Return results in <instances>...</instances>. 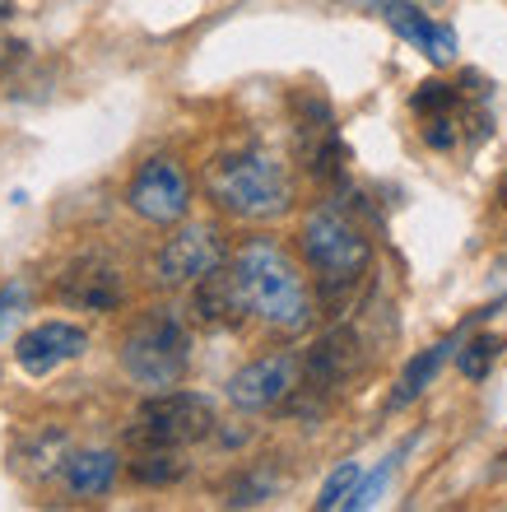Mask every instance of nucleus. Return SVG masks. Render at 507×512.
<instances>
[{
  "label": "nucleus",
  "mask_w": 507,
  "mask_h": 512,
  "mask_svg": "<svg viewBox=\"0 0 507 512\" xmlns=\"http://www.w3.org/2000/svg\"><path fill=\"white\" fill-rule=\"evenodd\" d=\"M233 270H238L247 308L261 322L280 326V331H303L312 322V294H307L294 256L284 252V247H275L270 238H252V243L233 256Z\"/></svg>",
  "instance_id": "obj_1"
},
{
  "label": "nucleus",
  "mask_w": 507,
  "mask_h": 512,
  "mask_svg": "<svg viewBox=\"0 0 507 512\" xmlns=\"http://www.w3.org/2000/svg\"><path fill=\"white\" fill-rule=\"evenodd\" d=\"M205 191H210V201L219 210L238 219H256V224L261 219H280L294 205L289 168L266 149H238V154L214 159L210 173H205Z\"/></svg>",
  "instance_id": "obj_2"
},
{
  "label": "nucleus",
  "mask_w": 507,
  "mask_h": 512,
  "mask_svg": "<svg viewBox=\"0 0 507 512\" xmlns=\"http://www.w3.org/2000/svg\"><path fill=\"white\" fill-rule=\"evenodd\" d=\"M121 368L135 387L154 391H173L182 387L191 368V331L173 308H154L126 331L121 340Z\"/></svg>",
  "instance_id": "obj_3"
},
{
  "label": "nucleus",
  "mask_w": 507,
  "mask_h": 512,
  "mask_svg": "<svg viewBox=\"0 0 507 512\" xmlns=\"http://www.w3.org/2000/svg\"><path fill=\"white\" fill-rule=\"evenodd\" d=\"M303 261L317 270L326 298L345 294L349 284L363 280V270L373 261V243L363 238V229L349 215H340L335 205H321L303 219Z\"/></svg>",
  "instance_id": "obj_4"
},
{
  "label": "nucleus",
  "mask_w": 507,
  "mask_h": 512,
  "mask_svg": "<svg viewBox=\"0 0 507 512\" xmlns=\"http://www.w3.org/2000/svg\"><path fill=\"white\" fill-rule=\"evenodd\" d=\"M214 433V410L196 391H154L126 429L135 447H187Z\"/></svg>",
  "instance_id": "obj_5"
},
{
  "label": "nucleus",
  "mask_w": 507,
  "mask_h": 512,
  "mask_svg": "<svg viewBox=\"0 0 507 512\" xmlns=\"http://www.w3.org/2000/svg\"><path fill=\"white\" fill-rule=\"evenodd\" d=\"M126 201L140 219L149 224H177V219L191 210V182L182 173L177 159H149L140 173H135Z\"/></svg>",
  "instance_id": "obj_6"
},
{
  "label": "nucleus",
  "mask_w": 507,
  "mask_h": 512,
  "mask_svg": "<svg viewBox=\"0 0 507 512\" xmlns=\"http://www.w3.org/2000/svg\"><path fill=\"white\" fill-rule=\"evenodd\" d=\"M298 382H303V359L298 354H266V359H252L228 378V401L238 410H275V405L294 396Z\"/></svg>",
  "instance_id": "obj_7"
},
{
  "label": "nucleus",
  "mask_w": 507,
  "mask_h": 512,
  "mask_svg": "<svg viewBox=\"0 0 507 512\" xmlns=\"http://www.w3.org/2000/svg\"><path fill=\"white\" fill-rule=\"evenodd\" d=\"M224 266V238L214 224H182V229L163 243L154 275L159 284H196L201 275Z\"/></svg>",
  "instance_id": "obj_8"
},
{
  "label": "nucleus",
  "mask_w": 507,
  "mask_h": 512,
  "mask_svg": "<svg viewBox=\"0 0 507 512\" xmlns=\"http://www.w3.org/2000/svg\"><path fill=\"white\" fill-rule=\"evenodd\" d=\"M56 294L66 308H80V312H112L126 294V284H121V266H112L107 256H80V261H70L61 284H56Z\"/></svg>",
  "instance_id": "obj_9"
},
{
  "label": "nucleus",
  "mask_w": 507,
  "mask_h": 512,
  "mask_svg": "<svg viewBox=\"0 0 507 512\" xmlns=\"http://www.w3.org/2000/svg\"><path fill=\"white\" fill-rule=\"evenodd\" d=\"M84 345H89V336H84L80 326L42 322V326H33V331H24V336H19L14 359H19V368H24L28 378H47V373H56L61 364L80 359Z\"/></svg>",
  "instance_id": "obj_10"
},
{
  "label": "nucleus",
  "mask_w": 507,
  "mask_h": 512,
  "mask_svg": "<svg viewBox=\"0 0 507 512\" xmlns=\"http://www.w3.org/2000/svg\"><path fill=\"white\" fill-rule=\"evenodd\" d=\"M359 336L349 331V326H340V331H331V336H321L312 350H307L303 359V382L298 387L317 391V396H331L335 387H345L349 378H354V368H359Z\"/></svg>",
  "instance_id": "obj_11"
},
{
  "label": "nucleus",
  "mask_w": 507,
  "mask_h": 512,
  "mask_svg": "<svg viewBox=\"0 0 507 512\" xmlns=\"http://www.w3.org/2000/svg\"><path fill=\"white\" fill-rule=\"evenodd\" d=\"M382 19H387L396 33H401L405 42H414L419 52L433 61V66H447L456 56V33L447 24H433L419 5H410V0H382Z\"/></svg>",
  "instance_id": "obj_12"
},
{
  "label": "nucleus",
  "mask_w": 507,
  "mask_h": 512,
  "mask_svg": "<svg viewBox=\"0 0 507 512\" xmlns=\"http://www.w3.org/2000/svg\"><path fill=\"white\" fill-rule=\"evenodd\" d=\"M191 312H196V322L205 326H233L242 322V312L247 308V298H242V284H238V270H210L201 280L191 284Z\"/></svg>",
  "instance_id": "obj_13"
},
{
  "label": "nucleus",
  "mask_w": 507,
  "mask_h": 512,
  "mask_svg": "<svg viewBox=\"0 0 507 512\" xmlns=\"http://www.w3.org/2000/svg\"><path fill=\"white\" fill-rule=\"evenodd\" d=\"M117 471H121V457L107 452V447H84V452H70L66 457V485L80 499L107 494V489L117 485Z\"/></svg>",
  "instance_id": "obj_14"
},
{
  "label": "nucleus",
  "mask_w": 507,
  "mask_h": 512,
  "mask_svg": "<svg viewBox=\"0 0 507 512\" xmlns=\"http://www.w3.org/2000/svg\"><path fill=\"white\" fill-rule=\"evenodd\" d=\"M456 350V340H438L433 350H424V354H414L410 364H405V373H401V382H396V391H391V410H401V405H410L414 396H424V387L433 378H438V368L447 364V354Z\"/></svg>",
  "instance_id": "obj_15"
},
{
  "label": "nucleus",
  "mask_w": 507,
  "mask_h": 512,
  "mask_svg": "<svg viewBox=\"0 0 507 512\" xmlns=\"http://www.w3.org/2000/svg\"><path fill=\"white\" fill-rule=\"evenodd\" d=\"M131 475L140 485H177L187 475V461L177 457V447H140V457L131 461Z\"/></svg>",
  "instance_id": "obj_16"
},
{
  "label": "nucleus",
  "mask_w": 507,
  "mask_h": 512,
  "mask_svg": "<svg viewBox=\"0 0 507 512\" xmlns=\"http://www.w3.org/2000/svg\"><path fill=\"white\" fill-rule=\"evenodd\" d=\"M503 350H507L503 336H475V340H466V350L456 354V364H461V378L484 382V378H489V368L503 359Z\"/></svg>",
  "instance_id": "obj_17"
},
{
  "label": "nucleus",
  "mask_w": 507,
  "mask_h": 512,
  "mask_svg": "<svg viewBox=\"0 0 507 512\" xmlns=\"http://www.w3.org/2000/svg\"><path fill=\"white\" fill-rule=\"evenodd\" d=\"M275 489H280V475L275 471H247L233 480V489H228V508H261L266 499H275Z\"/></svg>",
  "instance_id": "obj_18"
},
{
  "label": "nucleus",
  "mask_w": 507,
  "mask_h": 512,
  "mask_svg": "<svg viewBox=\"0 0 507 512\" xmlns=\"http://www.w3.org/2000/svg\"><path fill=\"white\" fill-rule=\"evenodd\" d=\"M359 485H363V466L359 461H345L340 471L321 485V494H317V508L321 512H331V508H349V499L359 494Z\"/></svg>",
  "instance_id": "obj_19"
},
{
  "label": "nucleus",
  "mask_w": 507,
  "mask_h": 512,
  "mask_svg": "<svg viewBox=\"0 0 507 512\" xmlns=\"http://www.w3.org/2000/svg\"><path fill=\"white\" fill-rule=\"evenodd\" d=\"M410 108L419 112V117H442V112H461V94H456L452 84L428 80V84H419V89H414Z\"/></svg>",
  "instance_id": "obj_20"
},
{
  "label": "nucleus",
  "mask_w": 507,
  "mask_h": 512,
  "mask_svg": "<svg viewBox=\"0 0 507 512\" xmlns=\"http://www.w3.org/2000/svg\"><path fill=\"white\" fill-rule=\"evenodd\" d=\"M19 308H24V289H5L0 294V326L10 322V317H19Z\"/></svg>",
  "instance_id": "obj_21"
},
{
  "label": "nucleus",
  "mask_w": 507,
  "mask_h": 512,
  "mask_svg": "<svg viewBox=\"0 0 507 512\" xmlns=\"http://www.w3.org/2000/svg\"><path fill=\"white\" fill-rule=\"evenodd\" d=\"M5 19H10V0H0V24H5Z\"/></svg>",
  "instance_id": "obj_22"
},
{
  "label": "nucleus",
  "mask_w": 507,
  "mask_h": 512,
  "mask_svg": "<svg viewBox=\"0 0 507 512\" xmlns=\"http://www.w3.org/2000/svg\"><path fill=\"white\" fill-rule=\"evenodd\" d=\"M503 196H507V187H503Z\"/></svg>",
  "instance_id": "obj_23"
}]
</instances>
